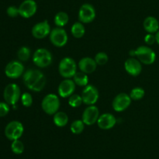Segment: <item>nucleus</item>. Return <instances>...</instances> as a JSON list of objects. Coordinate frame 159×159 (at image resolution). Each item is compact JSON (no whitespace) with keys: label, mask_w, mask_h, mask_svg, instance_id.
Here are the masks:
<instances>
[{"label":"nucleus","mask_w":159,"mask_h":159,"mask_svg":"<svg viewBox=\"0 0 159 159\" xmlns=\"http://www.w3.org/2000/svg\"><path fill=\"white\" fill-rule=\"evenodd\" d=\"M58 71L61 76L64 78L70 79L77 73V64L71 58L65 57L59 62Z\"/></svg>","instance_id":"1"},{"label":"nucleus","mask_w":159,"mask_h":159,"mask_svg":"<svg viewBox=\"0 0 159 159\" xmlns=\"http://www.w3.org/2000/svg\"><path fill=\"white\" fill-rule=\"evenodd\" d=\"M43 112L48 115H54L60 108V99L54 94H49L43 98L41 102Z\"/></svg>","instance_id":"2"},{"label":"nucleus","mask_w":159,"mask_h":159,"mask_svg":"<svg viewBox=\"0 0 159 159\" xmlns=\"http://www.w3.org/2000/svg\"><path fill=\"white\" fill-rule=\"evenodd\" d=\"M53 60L51 51L46 48H38L33 55V62L40 68L49 66Z\"/></svg>","instance_id":"3"},{"label":"nucleus","mask_w":159,"mask_h":159,"mask_svg":"<svg viewBox=\"0 0 159 159\" xmlns=\"http://www.w3.org/2000/svg\"><path fill=\"white\" fill-rule=\"evenodd\" d=\"M135 55L138 60L145 65L154 63L156 59V54L151 48L148 46H140L135 49Z\"/></svg>","instance_id":"4"},{"label":"nucleus","mask_w":159,"mask_h":159,"mask_svg":"<svg viewBox=\"0 0 159 159\" xmlns=\"http://www.w3.org/2000/svg\"><path fill=\"white\" fill-rule=\"evenodd\" d=\"M24 132V127L23 124L19 121H12L8 123L5 128V135L9 140H19Z\"/></svg>","instance_id":"5"},{"label":"nucleus","mask_w":159,"mask_h":159,"mask_svg":"<svg viewBox=\"0 0 159 159\" xmlns=\"http://www.w3.org/2000/svg\"><path fill=\"white\" fill-rule=\"evenodd\" d=\"M3 96L7 104L14 105L18 102L21 96L20 87L16 84H8L4 90Z\"/></svg>","instance_id":"6"},{"label":"nucleus","mask_w":159,"mask_h":159,"mask_svg":"<svg viewBox=\"0 0 159 159\" xmlns=\"http://www.w3.org/2000/svg\"><path fill=\"white\" fill-rule=\"evenodd\" d=\"M81 96L84 104L87 105H94L99 99V90L95 86L88 84L83 89Z\"/></svg>","instance_id":"7"},{"label":"nucleus","mask_w":159,"mask_h":159,"mask_svg":"<svg viewBox=\"0 0 159 159\" xmlns=\"http://www.w3.org/2000/svg\"><path fill=\"white\" fill-rule=\"evenodd\" d=\"M50 40L54 46L60 48L66 45L68 37L65 30L62 27H57L53 29L50 33Z\"/></svg>","instance_id":"8"},{"label":"nucleus","mask_w":159,"mask_h":159,"mask_svg":"<svg viewBox=\"0 0 159 159\" xmlns=\"http://www.w3.org/2000/svg\"><path fill=\"white\" fill-rule=\"evenodd\" d=\"M96 18V10L93 5L85 3L79 11V20L82 23H89Z\"/></svg>","instance_id":"9"},{"label":"nucleus","mask_w":159,"mask_h":159,"mask_svg":"<svg viewBox=\"0 0 159 159\" xmlns=\"http://www.w3.org/2000/svg\"><path fill=\"white\" fill-rule=\"evenodd\" d=\"M131 104V98L130 95L126 93H120L113 99L112 106L114 111L121 112L125 111Z\"/></svg>","instance_id":"10"},{"label":"nucleus","mask_w":159,"mask_h":159,"mask_svg":"<svg viewBox=\"0 0 159 159\" xmlns=\"http://www.w3.org/2000/svg\"><path fill=\"white\" fill-rule=\"evenodd\" d=\"M43 76L44 75L40 70H35V69L28 70L23 74V83L27 88L31 90L34 87V85L38 81H40Z\"/></svg>","instance_id":"11"},{"label":"nucleus","mask_w":159,"mask_h":159,"mask_svg":"<svg viewBox=\"0 0 159 159\" xmlns=\"http://www.w3.org/2000/svg\"><path fill=\"white\" fill-rule=\"evenodd\" d=\"M99 117V108L96 105H89L82 113V120L86 126H92L97 123Z\"/></svg>","instance_id":"12"},{"label":"nucleus","mask_w":159,"mask_h":159,"mask_svg":"<svg viewBox=\"0 0 159 159\" xmlns=\"http://www.w3.org/2000/svg\"><path fill=\"white\" fill-rule=\"evenodd\" d=\"M24 72V66L23 63L19 61H12L6 65L5 73L9 78L16 79L21 76Z\"/></svg>","instance_id":"13"},{"label":"nucleus","mask_w":159,"mask_h":159,"mask_svg":"<svg viewBox=\"0 0 159 159\" xmlns=\"http://www.w3.org/2000/svg\"><path fill=\"white\" fill-rule=\"evenodd\" d=\"M37 5L34 0H25L19 7L20 15L23 18L32 17L37 12Z\"/></svg>","instance_id":"14"},{"label":"nucleus","mask_w":159,"mask_h":159,"mask_svg":"<svg viewBox=\"0 0 159 159\" xmlns=\"http://www.w3.org/2000/svg\"><path fill=\"white\" fill-rule=\"evenodd\" d=\"M75 85L74 80L71 79H65L60 83L57 88V92L61 98H68L74 94L75 90Z\"/></svg>","instance_id":"15"},{"label":"nucleus","mask_w":159,"mask_h":159,"mask_svg":"<svg viewBox=\"0 0 159 159\" xmlns=\"http://www.w3.org/2000/svg\"><path fill=\"white\" fill-rule=\"evenodd\" d=\"M51 26L47 20L36 23L32 28V35L37 39L46 37L51 33Z\"/></svg>","instance_id":"16"},{"label":"nucleus","mask_w":159,"mask_h":159,"mask_svg":"<svg viewBox=\"0 0 159 159\" xmlns=\"http://www.w3.org/2000/svg\"><path fill=\"white\" fill-rule=\"evenodd\" d=\"M124 68L128 74L133 76H138L142 71L141 62L138 59H134V58H130V59H127L124 63Z\"/></svg>","instance_id":"17"},{"label":"nucleus","mask_w":159,"mask_h":159,"mask_svg":"<svg viewBox=\"0 0 159 159\" xmlns=\"http://www.w3.org/2000/svg\"><path fill=\"white\" fill-rule=\"evenodd\" d=\"M97 125L101 129H110L116 125V118L111 113H105L99 115Z\"/></svg>","instance_id":"18"},{"label":"nucleus","mask_w":159,"mask_h":159,"mask_svg":"<svg viewBox=\"0 0 159 159\" xmlns=\"http://www.w3.org/2000/svg\"><path fill=\"white\" fill-rule=\"evenodd\" d=\"M96 67H97V64L95 59L90 57L82 58L79 62V68L80 71L86 74L93 73L96 70Z\"/></svg>","instance_id":"19"},{"label":"nucleus","mask_w":159,"mask_h":159,"mask_svg":"<svg viewBox=\"0 0 159 159\" xmlns=\"http://www.w3.org/2000/svg\"><path fill=\"white\" fill-rule=\"evenodd\" d=\"M143 26H144V30L148 34L157 33L159 30V23L158 20L154 17H148L144 20Z\"/></svg>","instance_id":"20"},{"label":"nucleus","mask_w":159,"mask_h":159,"mask_svg":"<svg viewBox=\"0 0 159 159\" xmlns=\"http://www.w3.org/2000/svg\"><path fill=\"white\" fill-rule=\"evenodd\" d=\"M53 121L57 127H64L68 123V116L65 112H57L53 117Z\"/></svg>","instance_id":"21"},{"label":"nucleus","mask_w":159,"mask_h":159,"mask_svg":"<svg viewBox=\"0 0 159 159\" xmlns=\"http://www.w3.org/2000/svg\"><path fill=\"white\" fill-rule=\"evenodd\" d=\"M73 80L76 85L80 86V87H85L89 84L88 75L83 72H77L73 76Z\"/></svg>","instance_id":"22"},{"label":"nucleus","mask_w":159,"mask_h":159,"mask_svg":"<svg viewBox=\"0 0 159 159\" xmlns=\"http://www.w3.org/2000/svg\"><path fill=\"white\" fill-rule=\"evenodd\" d=\"M71 32L72 35L76 38H81L84 36L85 33V26H84L83 23L81 22H76L74 24L71 26Z\"/></svg>","instance_id":"23"},{"label":"nucleus","mask_w":159,"mask_h":159,"mask_svg":"<svg viewBox=\"0 0 159 159\" xmlns=\"http://www.w3.org/2000/svg\"><path fill=\"white\" fill-rule=\"evenodd\" d=\"M69 20V17L68 13L65 12H58L54 17V23L57 25L58 27H63L67 23H68Z\"/></svg>","instance_id":"24"},{"label":"nucleus","mask_w":159,"mask_h":159,"mask_svg":"<svg viewBox=\"0 0 159 159\" xmlns=\"http://www.w3.org/2000/svg\"><path fill=\"white\" fill-rule=\"evenodd\" d=\"M84 129H85V123L80 119L75 120L70 126V129L74 134H80L81 132H83Z\"/></svg>","instance_id":"25"},{"label":"nucleus","mask_w":159,"mask_h":159,"mask_svg":"<svg viewBox=\"0 0 159 159\" xmlns=\"http://www.w3.org/2000/svg\"><path fill=\"white\" fill-rule=\"evenodd\" d=\"M31 55V51L28 47L23 46L19 49L18 52H17V56H18V59H20L22 62H26V61L29 60V59L30 58Z\"/></svg>","instance_id":"26"},{"label":"nucleus","mask_w":159,"mask_h":159,"mask_svg":"<svg viewBox=\"0 0 159 159\" xmlns=\"http://www.w3.org/2000/svg\"><path fill=\"white\" fill-rule=\"evenodd\" d=\"M144 94H145V91H144V89L142 87H137L132 89L130 93V97L131 100L139 101V100L142 99L144 98Z\"/></svg>","instance_id":"27"},{"label":"nucleus","mask_w":159,"mask_h":159,"mask_svg":"<svg viewBox=\"0 0 159 159\" xmlns=\"http://www.w3.org/2000/svg\"><path fill=\"white\" fill-rule=\"evenodd\" d=\"M83 103L82 96L76 94H73L71 96L69 97L68 99V104L72 108H78Z\"/></svg>","instance_id":"28"},{"label":"nucleus","mask_w":159,"mask_h":159,"mask_svg":"<svg viewBox=\"0 0 159 159\" xmlns=\"http://www.w3.org/2000/svg\"><path fill=\"white\" fill-rule=\"evenodd\" d=\"M11 149L12 152L16 154H20L24 151V144L23 142L20 140H13L11 144Z\"/></svg>","instance_id":"29"},{"label":"nucleus","mask_w":159,"mask_h":159,"mask_svg":"<svg viewBox=\"0 0 159 159\" xmlns=\"http://www.w3.org/2000/svg\"><path fill=\"white\" fill-rule=\"evenodd\" d=\"M95 61H96V64L99 65H103L107 63L109 60L108 55L107 53L105 52H99L95 56Z\"/></svg>","instance_id":"30"},{"label":"nucleus","mask_w":159,"mask_h":159,"mask_svg":"<svg viewBox=\"0 0 159 159\" xmlns=\"http://www.w3.org/2000/svg\"><path fill=\"white\" fill-rule=\"evenodd\" d=\"M22 104L24 107H30L33 104L32 95L30 93H24L21 95Z\"/></svg>","instance_id":"31"},{"label":"nucleus","mask_w":159,"mask_h":159,"mask_svg":"<svg viewBox=\"0 0 159 159\" xmlns=\"http://www.w3.org/2000/svg\"><path fill=\"white\" fill-rule=\"evenodd\" d=\"M9 106L6 102H0V117H4L9 113Z\"/></svg>","instance_id":"32"},{"label":"nucleus","mask_w":159,"mask_h":159,"mask_svg":"<svg viewBox=\"0 0 159 159\" xmlns=\"http://www.w3.org/2000/svg\"><path fill=\"white\" fill-rule=\"evenodd\" d=\"M7 12L8 16H9L10 17H16L17 16L20 15V12H19V8H16V6H9V8L6 10Z\"/></svg>","instance_id":"33"},{"label":"nucleus","mask_w":159,"mask_h":159,"mask_svg":"<svg viewBox=\"0 0 159 159\" xmlns=\"http://www.w3.org/2000/svg\"><path fill=\"white\" fill-rule=\"evenodd\" d=\"M144 41L146 44L149 45H153L155 42H156V39H155V35H153V34H148L147 35L144 37Z\"/></svg>","instance_id":"34"},{"label":"nucleus","mask_w":159,"mask_h":159,"mask_svg":"<svg viewBox=\"0 0 159 159\" xmlns=\"http://www.w3.org/2000/svg\"><path fill=\"white\" fill-rule=\"evenodd\" d=\"M155 39H156V42L159 45V31L155 34Z\"/></svg>","instance_id":"35"}]
</instances>
